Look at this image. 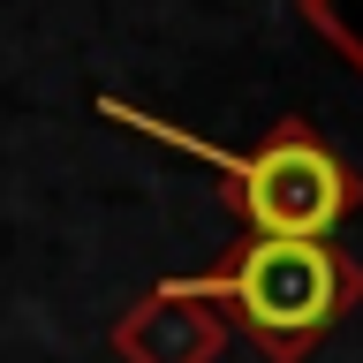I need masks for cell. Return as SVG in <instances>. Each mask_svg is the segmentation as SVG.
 <instances>
[{
  "mask_svg": "<svg viewBox=\"0 0 363 363\" xmlns=\"http://www.w3.org/2000/svg\"><path fill=\"white\" fill-rule=\"evenodd\" d=\"M303 23L363 76V0H303Z\"/></svg>",
  "mask_w": 363,
  "mask_h": 363,
  "instance_id": "277c9868",
  "label": "cell"
},
{
  "mask_svg": "<svg viewBox=\"0 0 363 363\" xmlns=\"http://www.w3.org/2000/svg\"><path fill=\"white\" fill-rule=\"evenodd\" d=\"M174 280L220 325L257 340L265 363H303L363 295V265L340 242H272V235H242L220 272H174Z\"/></svg>",
  "mask_w": 363,
  "mask_h": 363,
  "instance_id": "7a4b0ae2",
  "label": "cell"
},
{
  "mask_svg": "<svg viewBox=\"0 0 363 363\" xmlns=\"http://www.w3.org/2000/svg\"><path fill=\"white\" fill-rule=\"evenodd\" d=\"M99 113L121 121V129H136V136H159V144L204 159V167L220 174L235 220H242L250 235H272V242H333L340 220L363 204V174L311 121H272V129L257 136V152H227V144H204V136L174 129V121L129 106V99H99Z\"/></svg>",
  "mask_w": 363,
  "mask_h": 363,
  "instance_id": "6da1fadb",
  "label": "cell"
},
{
  "mask_svg": "<svg viewBox=\"0 0 363 363\" xmlns=\"http://www.w3.org/2000/svg\"><path fill=\"white\" fill-rule=\"evenodd\" d=\"M113 356L121 363H220L227 325L204 311L197 295H182V280H159L152 295H136L113 318Z\"/></svg>",
  "mask_w": 363,
  "mask_h": 363,
  "instance_id": "3957f363",
  "label": "cell"
}]
</instances>
